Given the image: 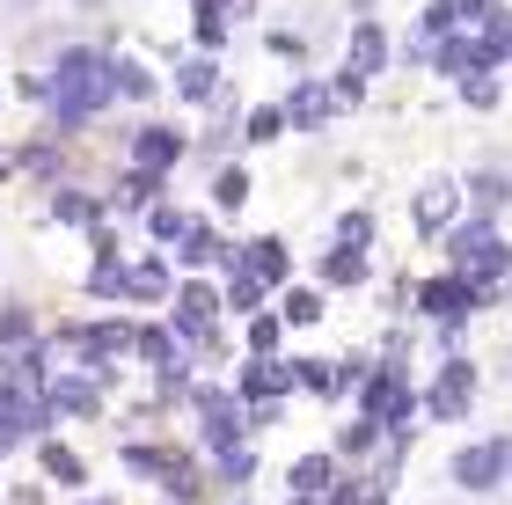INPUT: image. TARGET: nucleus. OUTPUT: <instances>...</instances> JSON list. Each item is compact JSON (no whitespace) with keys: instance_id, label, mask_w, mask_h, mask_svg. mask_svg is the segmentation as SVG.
I'll return each mask as SVG.
<instances>
[{"instance_id":"f257e3e1","label":"nucleus","mask_w":512,"mask_h":505,"mask_svg":"<svg viewBox=\"0 0 512 505\" xmlns=\"http://www.w3.org/2000/svg\"><path fill=\"white\" fill-rule=\"evenodd\" d=\"M15 88H22V103H37L44 132H59V140H81L103 110H118L110 103V74H103V44H59L52 66L22 74Z\"/></svg>"},{"instance_id":"f03ea898","label":"nucleus","mask_w":512,"mask_h":505,"mask_svg":"<svg viewBox=\"0 0 512 505\" xmlns=\"http://www.w3.org/2000/svg\"><path fill=\"white\" fill-rule=\"evenodd\" d=\"M432 249L447 257L454 279H469V286H476V301H483V308L505 301V286H512V242H505V227H498L491 213H461Z\"/></svg>"},{"instance_id":"7ed1b4c3","label":"nucleus","mask_w":512,"mask_h":505,"mask_svg":"<svg viewBox=\"0 0 512 505\" xmlns=\"http://www.w3.org/2000/svg\"><path fill=\"white\" fill-rule=\"evenodd\" d=\"M410 330L403 323H388V337H381V352H374V366H366V381H359V396H352V410L359 418H374L381 432H395V425H417V374H410Z\"/></svg>"},{"instance_id":"20e7f679","label":"nucleus","mask_w":512,"mask_h":505,"mask_svg":"<svg viewBox=\"0 0 512 505\" xmlns=\"http://www.w3.org/2000/svg\"><path fill=\"white\" fill-rule=\"evenodd\" d=\"M118 462H125V476L154 484L169 505H205V498H213V484H205V454L183 447V440H125Z\"/></svg>"},{"instance_id":"39448f33","label":"nucleus","mask_w":512,"mask_h":505,"mask_svg":"<svg viewBox=\"0 0 512 505\" xmlns=\"http://www.w3.org/2000/svg\"><path fill=\"white\" fill-rule=\"evenodd\" d=\"M410 315L432 330L439 352H461V337H469V323L483 315V301H476V286H469V279H454V271L439 264L432 279H417V286H410Z\"/></svg>"},{"instance_id":"423d86ee","label":"nucleus","mask_w":512,"mask_h":505,"mask_svg":"<svg viewBox=\"0 0 512 505\" xmlns=\"http://www.w3.org/2000/svg\"><path fill=\"white\" fill-rule=\"evenodd\" d=\"M183 410H191V425H198V454H220V447H242V440H256V432H249V410H242V396H235L227 381H213V374H198V381H191Z\"/></svg>"},{"instance_id":"0eeeda50","label":"nucleus","mask_w":512,"mask_h":505,"mask_svg":"<svg viewBox=\"0 0 512 505\" xmlns=\"http://www.w3.org/2000/svg\"><path fill=\"white\" fill-rule=\"evenodd\" d=\"M242 396V410H249V432H271L278 418H286V396H293V366H286V352H242V366H235V381H227Z\"/></svg>"},{"instance_id":"6e6552de","label":"nucleus","mask_w":512,"mask_h":505,"mask_svg":"<svg viewBox=\"0 0 512 505\" xmlns=\"http://www.w3.org/2000/svg\"><path fill=\"white\" fill-rule=\"evenodd\" d=\"M483 396V366L469 352H439L432 366V381H417V418H432V425H461L476 410Z\"/></svg>"},{"instance_id":"1a4fd4ad","label":"nucleus","mask_w":512,"mask_h":505,"mask_svg":"<svg viewBox=\"0 0 512 505\" xmlns=\"http://www.w3.org/2000/svg\"><path fill=\"white\" fill-rule=\"evenodd\" d=\"M110 374H96V366H52V374L37 381V396L52 403V418L59 425H96L103 410H110Z\"/></svg>"},{"instance_id":"9d476101","label":"nucleus","mask_w":512,"mask_h":505,"mask_svg":"<svg viewBox=\"0 0 512 505\" xmlns=\"http://www.w3.org/2000/svg\"><path fill=\"white\" fill-rule=\"evenodd\" d=\"M447 484L469 498H491L512 484V432H491V440H461L447 454Z\"/></svg>"},{"instance_id":"9b49d317","label":"nucleus","mask_w":512,"mask_h":505,"mask_svg":"<svg viewBox=\"0 0 512 505\" xmlns=\"http://www.w3.org/2000/svg\"><path fill=\"white\" fill-rule=\"evenodd\" d=\"M169 293H176V257H169V249L147 242L139 257H125V308L132 315H161Z\"/></svg>"},{"instance_id":"f8f14e48","label":"nucleus","mask_w":512,"mask_h":505,"mask_svg":"<svg viewBox=\"0 0 512 505\" xmlns=\"http://www.w3.org/2000/svg\"><path fill=\"white\" fill-rule=\"evenodd\" d=\"M183 154H191V132H183V118H139L132 125V147L125 162L132 169H154V176H176Z\"/></svg>"},{"instance_id":"ddd939ff","label":"nucleus","mask_w":512,"mask_h":505,"mask_svg":"<svg viewBox=\"0 0 512 505\" xmlns=\"http://www.w3.org/2000/svg\"><path fill=\"white\" fill-rule=\"evenodd\" d=\"M461 213H469V198H461V176H447V169L425 176V183L410 191V227H417V242H439Z\"/></svg>"},{"instance_id":"4468645a","label":"nucleus","mask_w":512,"mask_h":505,"mask_svg":"<svg viewBox=\"0 0 512 505\" xmlns=\"http://www.w3.org/2000/svg\"><path fill=\"white\" fill-rule=\"evenodd\" d=\"M220 271H242V279H256V286H286V279H300L293 271V242L286 235H242L235 249H227V264Z\"/></svg>"},{"instance_id":"2eb2a0df","label":"nucleus","mask_w":512,"mask_h":505,"mask_svg":"<svg viewBox=\"0 0 512 505\" xmlns=\"http://www.w3.org/2000/svg\"><path fill=\"white\" fill-rule=\"evenodd\" d=\"M103 74H110V103H132V110L161 103V74L132 52V44H103Z\"/></svg>"},{"instance_id":"dca6fc26","label":"nucleus","mask_w":512,"mask_h":505,"mask_svg":"<svg viewBox=\"0 0 512 505\" xmlns=\"http://www.w3.org/2000/svg\"><path fill=\"white\" fill-rule=\"evenodd\" d=\"M337 66H352L359 81H381L388 66H395V37H388V22L381 15H352V37H344V59Z\"/></svg>"},{"instance_id":"f3484780","label":"nucleus","mask_w":512,"mask_h":505,"mask_svg":"<svg viewBox=\"0 0 512 505\" xmlns=\"http://www.w3.org/2000/svg\"><path fill=\"white\" fill-rule=\"evenodd\" d=\"M220 88H227V74H220L213 52H176V59H169V96H176L183 110H205Z\"/></svg>"},{"instance_id":"a211bd4d","label":"nucleus","mask_w":512,"mask_h":505,"mask_svg":"<svg viewBox=\"0 0 512 505\" xmlns=\"http://www.w3.org/2000/svg\"><path fill=\"white\" fill-rule=\"evenodd\" d=\"M154 198H169V176H154V169H132V162H125L118 176H110V191H103V213H110V220H139Z\"/></svg>"},{"instance_id":"6ab92c4d","label":"nucleus","mask_w":512,"mask_h":505,"mask_svg":"<svg viewBox=\"0 0 512 505\" xmlns=\"http://www.w3.org/2000/svg\"><path fill=\"white\" fill-rule=\"evenodd\" d=\"M278 110H286V132H322V125L337 118L330 81H322V74H293V88L278 96Z\"/></svg>"},{"instance_id":"aec40b11","label":"nucleus","mask_w":512,"mask_h":505,"mask_svg":"<svg viewBox=\"0 0 512 505\" xmlns=\"http://www.w3.org/2000/svg\"><path fill=\"white\" fill-rule=\"evenodd\" d=\"M37 476L44 484H59V491H88V454L66 440V432H37Z\"/></svg>"},{"instance_id":"412c9836","label":"nucleus","mask_w":512,"mask_h":505,"mask_svg":"<svg viewBox=\"0 0 512 505\" xmlns=\"http://www.w3.org/2000/svg\"><path fill=\"white\" fill-rule=\"evenodd\" d=\"M44 220H52V227H74V235H88V227L110 220V213H103V191H88V183L66 176V183H52V191H44Z\"/></svg>"},{"instance_id":"4be33fe9","label":"nucleus","mask_w":512,"mask_h":505,"mask_svg":"<svg viewBox=\"0 0 512 505\" xmlns=\"http://www.w3.org/2000/svg\"><path fill=\"white\" fill-rule=\"evenodd\" d=\"M227 249H235V235H227L220 220H191V227L176 235L169 257H176V271H220V264H227Z\"/></svg>"},{"instance_id":"5701e85b","label":"nucleus","mask_w":512,"mask_h":505,"mask_svg":"<svg viewBox=\"0 0 512 505\" xmlns=\"http://www.w3.org/2000/svg\"><path fill=\"white\" fill-rule=\"evenodd\" d=\"M366 279H374V249L322 242V257H315V286H322V293H359Z\"/></svg>"},{"instance_id":"b1692460","label":"nucleus","mask_w":512,"mask_h":505,"mask_svg":"<svg viewBox=\"0 0 512 505\" xmlns=\"http://www.w3.org/2000/svg\"><path fill=\"white\" fill-rule=\"evenodd\" d=\"M37 344H44L37 308L30 301H0V374H15L22 359H37Z\"/></svg>"},{"instance_id":"393cba45","label":"nucleus","mask_w":512,"mask_h":505,"mask_svg":"<svg viewBox=\"0 0 512 505\" xmlns=\"http://www.w3.org/2000/svg\"><path fill=\"white\" fill-rule=\"evenodd\" d=\"M235 132H242V96H235V88H220V96L205 103V132L191 147L205 154V162H227V154H235Z\"/></svg>"},{"instance_id":"a878e982","label":"nucleus","mask_w":512,"mask_h":505,"mask_svg":"<svg viewBox=\"0 0 512 505\" xmlns=\"http://www.w3.org/2000/svg\"><path fill=\"white\" fill-rule=\"evenodd\" d=\"M256 469H264V454H256V440L242 447H220V454H205V484H213L220 498H242L256 484Z\"/></svg>"},{"instance_id":"bb28decb","label":"nucleus","mask_w":512,"mask_h":505,"mask_svg":"<svg viewBox=\"0 0 512 505\" xmlns=\"http://www.w3.org/2000/svg\"><path fill=\"white\" fill-rule=\"evenodd\" d=\"M8 154H15V176H30L37 191L66 183V140H59V132H37V140H22V147H8Z\"/></svg>"},{"instance_id":"cd10ccee","label":"nucleus","mask_w":512,"mask_h":505,"mask_svg":"<svg viewBox=\"0 0 512 505\" xmlns=\"http://www.w3.org/2000/svg\"><path fill=\"white\" fill-rule=\"evenodd\" d=\"M344 476V462L330 447H308V454H293L286 462V498H330V484Z\"/></svg>"},{"instance_id":"c85d7f7f","label":"nucleus","mask_w":512,"mask_h":505,"mask_svg":"<svg viewBox=\"0 0 512 505\" xmlns=\"http://www.w3.org/2000/svg\"><path fill=\"white\" fill-rule=\"evenodd\" d=\"M235 22H242V8L235 0H191V52H227V37H235Z\"/></svg>"},{"instance_id":"c756f323","label":"nucleus","mask_w":512,"mask_h":505,"mask_svg":"<svg viewBox=\"0 0 512 505\" xmlns=\"http://www.w3.org/2000/svg\"><path fill=\"white\" fill-rule=\"evenodd\" d=\"M271 308H278V323H286V330H315L322 308H330V293H322L315 279H286L271 293Z\"/></svg>"},{"instance_id":"7c9ffc66","label":"nucleus","mask_w":512,"mask_h":505,"mask_svg":"<svg viewBox=\"0 0 512 505\" xmlns=\"http://www.w3.org/2000/svg\"><path fill=\"white\" fill-rule=\"evenodd\" d=\"M125 257H132V249H103V257H88L81 293H88L96 308H125Z\"/></svg>"},{"instance_id":"2f4dec72","label":"nucleus","mask_w":512,"mask_h":505,"mask_svg":"<svg viewBox=\"0 0 512 505\" xmlns=\"http://www.w3.org/2000/svg\"><path fill=\"white\" fill-rule=\"evenodd\" d=\"M381 440H388V432H381L374 418H359V410H352V418L337 425V440H330V454H337L344 469H366V462H374V454H381Z\"/></svg>"},{"instance_id":"473e14b6","label":"nucleus","mask_w":512,"mask_h":505,"mask_svg":"<svg viewBox=\"0 0 512 505\" xmlns=\"http://www.w3.org/2000/svg\"><path fill=\"white\" fill-rule=\"evenodd\" d=\"M249 198H256V176H249V162H235V154H227V162H213V213H227V220H235Z\"/></svg>"},{"instance_id":"72a5a7b5","label":"nucleus","mask_w":512,"mask_h":505,"mask_svg":"<svg viewBox=\"0 0 512 505\" xmlns=\"http://www.w3.org/2000/svg\"><path fill=\"white\" fill-rule=\"evenodd\" d=\"M286 366H293V396L337 403V359H322V352H286Z\"/></svg>"},{"instance_id":"f704fd0d","label":"nucleus","mask_w":512,"mask_h":505,"mask_svg":"<svg viewBox=\"0 0 512 505\" xmlns=\"http://www.w3.org/2000/svg\"><path fill=\"white\" fill-rule=\"evenodd\" d=\"M461 198H469V213H505V205H512V176L505 169H469V176H461Z\"/></svg>"},{"instance_id":"c9c22d12","label":"nucleus","mask_w":512,"mask_h":505,"mask_svg":"<svg viewBox=\"0 0 512 505\" xmlns=\"http://www.w3.org/2000/svg\"><path fill=\"white\" fill-rule=\"evenodd\" d=\"M278 140H286V110H278V96H271V103H242L235 147H278Z\"/></svg>"},{"instance_id":"e433bc0d","label":"nucleus","mask_w":512,"mask_h":505,"mask_svg":"<svg viewBox=\"0 0 512 505\" xmlns=\"http://www.w3.org/2000/svg\"><path fill=\"white\" fill-rule=\"evenodd\" d=\"M191 220H198V213H191V205H176V198H154L147 213H139V227H147L154 249H176V235H183Z\"/></svg>"},{"instance_id":"4c0bfd02","label":"nucleus","mask_w":512,"mask_h":505,"mask_svg":"<svg viewBox=\"0 0 512 505\" xmlns=\"http://www.w3.org/2000/svg\"><path fill=\"white\" fill-rule=\"evenodd\" d=\"M330 505H395V491L381 484L374 469H344L337 484H330Z\"/></svg>"},{"instance_id":"58836bf2","label":"nucleus","mask_w":512,"mask_h":505,"mask_svg":"<svg viewBox=\"0 0 512 505\" xmlns=\"http://www.w3.org/2000/svg\"><path fill=\"white\" fill-rule=\"evenodd\" d=\"M330 242H344V249H374V242H381L374 205H344V213L330 220Z\"/></svg>"},{"instance_id":"ea45409f","label":"nucleus","mask_w":512,"mask_h":505,"mask_svg":"<svg viewBox=\"0 0 512 505\" xmlns=\"http://www.w3.org/2000/svg\"><path fill=\"white\" fill-rule=\"evenodd\" d=\"M256 308H271V286L242 279V271H220V315H256Z\"/></svg>"},{"instance_id":"a19ab883","label":"nucleus","mask_w":512,"mask_h":505,"mask_svg":"<svg viewBox=\"0 0 512 505\" xmlns=\"http://www.w3.org/2000/svg\"><path fill=\"white\" fill-rule=\"evenodd\" d=\"M286 323H278V308H256V315H242V352H286Z\"/></svg>"},{"instance_id":"79ce46f5","label":"nucleus","mask_w":512,"mask_h":505,"mask_svg":"<svg viewBox=\"0 0 512 505\" xmlns=\"http://www.w3.org/2000/svg\"><path fill=\"white\" fill-rule=\"evenodd\" d=\"M454 96L469 110H498L505 103V74H483V66H476V74H454Z\"/></svg>"},{"instance_id":"37998d69","label":"nucleus","mask_w":512,"mask_h":505,"mask_svg":"<svg viewBox=\"0 0 512 505\" xmlns=\"http://www.w3.org/2000/svg\"><path fill=\"white\" fill-rule=\"evenodd\" d=\"M264 52H271V59H286L293 74H308V37H300L293 22H264Z\"/></svg>"},{"instance_id":"c03bdc74","label":"nucleus","mask_w":512,"mask_h":505,"mask_svg":"<svg viewBox=\"0 0 512 505\" xmlns=\"http://www.w3.org/2000/svg\"><path fill=\"white\" fill-rule=\"evenodd\" d=\"M322 81H330V103H337V118H352V110H366V88H374V81H359L352 66H330Z\"/></svg>"},{"instance_id":"a18cd8bd","label":"nucleus","mask_w":512,"mask_h":505,"mask_svg":"<svg viewBox=\"0 0 512 505\" xmlns=\"http://www.w3.org/2000/svg\"><path fill=\"white\" fill-rule=\"evenodd\" d=\"M366 366H374V359H366V352H344V359H337V403H352V396H359V381H366Z\"/></svg>"},{"instance_id":"49530a36","label":"nucleus","mask_w":512,"mask_h":505,"mask_svg":"<svg viewBox=\"0 0 512 505\" xmlns=\"http://www.w3.org/2000/svg\"><path fill=\"white\" fill-rule=\"evenodd\" d=\"M74 505H118V498H110V491H96V498H88V491H74Z\"/></svg>"},{"instance_id":"de8ad7c7","label":"nucleus","mask_w":512,"mask_h":505,"mask_svg":"<svg viewBox=\"0 0 512 505\" xmlns=\"http://www.w3.org/2000/svg\"><path fill=\"white\" fill-rule=\"evenodd\" d=\"M66 8H81V15H103V0H66Z\"/></svg>"},{"instance_id":"09e8293b","label":"nucleus","mask_w":512,"mask_h":505,"mask_svg":"<svg viewBox=\"0 0 512 505\" xmlns=\"http://www.w3.org/2000/svg\"><path fill=\"white\" fill-rule=\"evenodd\" d=\"M8 176H15V154H8V147H0V183H8Z\"/></svg>"},{"instance_id":"8fccbe9b","label":"nucleus","mask_w":512,"mask_h":505,"mask_svg":"<svg viewBox=\"0 0 512 505\" xmlns=\"http://www.w3.org/2000/svg\"><path fill=\"white\" fill-rule=\"evenodd\" d=\"M286 505H330V498H286Z\"/></svg>"},{"instance_id":"3c124183","label":"nucleus","mask_w":512,"mask_h":505,"mask_svg":"<svg viewBox=\"0 0 512 505\" xmlns=\"http://www.w3.org/2000/svg\"><path fill=\"white\" fill-rule=\"evenodd\" d=\"M235 8H242V15H249V8H256V0H235Z\"/></svg>"},{"instance_id":"603ef678","label":"nucleus","mask_w":512,"mask_h":505,"mask_svg":"<svg viewBox=\"0 0 512 505\" xmlns=\"http://www.w3.org/2000/svg\"><path fill=\"white\" fill-rule=\"evenodd\" d=\"M227 505H256V498H227Z\"/></svg>"},{"instance_id":"864d4df0","label":"nucleus","mask_w":512,"mask_h":505,"mask_svg":"<svg viewBox=\"0 0 512 505\" xmlns=\"http://www.w3.org/2000/svg\"><path fill=\"white\" fill-rule=\"evenodd\" d=\"M8 8H30V0H8Z\"/></svg>"},{"instance_id":"5fc2aeb1","label":"nucleus","mask_w":512,"mask_h":505,"mask_svg":"<svg viewBox=\"0 0 512 505\" xmlns=\"http://www.w3.org/2000/svg\"><path fill=\"white\" fill-rule=\"evenodd\" d=\"M0 491H8V484H0Z\"/></svg>"}]
</instances>
